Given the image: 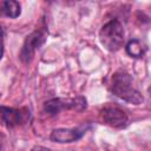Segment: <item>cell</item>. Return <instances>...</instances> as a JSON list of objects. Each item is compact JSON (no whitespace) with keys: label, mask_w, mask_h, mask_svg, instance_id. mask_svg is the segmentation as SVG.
I'll list each match as a JSON object with an SVG mask.
<instances>
[{"label":"cell","mask_w":151,"mask_h":151,"mask_svg":"<svg viewBox=\"0 0 151 151\" xmlns=\"http://www.w3.org/2000/svg\"><path fill=\"white\" fill-rule=\"evenodd\" d=\"M21 13V6L14 0H0V17L18 18Z\"/></svg>","instance_id":"cell-8"},{"label":"cell","mask_w":151,"mask_h":151,"mask_svg":"<svg viewBox=\"0 0 151 151\" xmlns=\"http://www.w3.org/2000/svg\"><path fill=\"white\" fill-rule=\"evenodd\" d=\"M86 107V99L84 97L77 98H53L44 104V110L50 116H55L64 110L83 111Z\"/></svg>","instance_id":"cell-3"},{"label":"cell","mask_w":151,"mask_h":151,"mask_svg":"<svg viewBox=\"0 0 151 151\" xmlns=\"http://www.w3.org/2000/svg\"><path fill=\"white\" fill-rule=\"evenodd\" d=\"M111 91L116 97L134 105H139L144 101L142 93L133 85L132 77L125 71H117L112 76Z\"/></svg>","instance_id":"cell-1"},{"label":"cell","mask_w":151,"mask_h":151,"mask_svg":"<svg viewBox=\"0 0 151 151\" xmlns=\"http://www.w3.org/2000/svg\"><path fill=\"white\" fill-rule=\"evenodd\" d=\"M88 126L81 125L73 129H55L52 131L50 138L55 143H73L79 140L87 131Z\"/></svg>","instance_id":"cell-7"},{"label":"cell","mask_w":151,"mask_h":151,"mask_svg":"<svg viewBox=\"0 0 151 151\" xmlns=\"http://www.w3.org/2000/svg\"><path fill=\"white\" fill-rule=\"evenodd\" d=\"M127 54L132 58H142L146 52V46L138 39H131L125 47Z\"/></svg>","instance_id":"cell-9"},{"label":"cell","mask_w":151,"mask_h":151,"mask_svg":"<svg viewBox=\"0 0 151 151\" xmlns=\"http://www.w3.org/2000/svg\"><path fill=\"white\" fill-rule=\"evenodd\" d=\"M124 27L118 19H112L104 24L99 31L100 44L110 52L118 51L124 44Z\"/></svg>","instance_id":"cell-2"},{"label":"cell","mask_w":151,"mask_h":151,"mask_svg":"<svg viewBox=\"0 0 151 151\" xmlns=\"http://www.w3.org/2000/svg\"><path fill=\"white\" fill-rule=\"evenodd\" d=\"M0 117L8 127L25 125L31 120V111L27 107L13 109L0 106Z\"/></svg>","instance_id":"cell-5"},{"label":"cell","mask_w":151,"mask_h":151,"mask_svg":"<svg viewBox=\"0 0 151 151\" xmlns=\"http://www.w3.org/2000/svg\"><path fill=\"white\" fill-rule=\"evenodd\" d=\"M1 150H2V149H1V143H0V151H1Z\"/></svg>","instance_id":"cell-12"},{"label":"cell","mask_w":151,"mask_h":151,"mask_svg":"<svg viewBox=\"0 0 151 151\" xmlns=\"http://www.w3.org/2000/svg\"><path fill=\"white\" fill-rule=\"evenodd\" d=\"M100 119L104 124L116 127L123 129L127 125L129 117L124 110L114 105H106L100 110Z\"/></svg>","instance_id":"cell-6"},{"label":"cell","mask_w":151,"mask_h":151,"mask_svg":"<svg viewBox=\"0 0 151 151\" xmlns=\"http://www.w3.org/2000/svg\"><path fill=\"white\" fill-rule=\"evenodd\" d=\"M46 38H47L46 28L37 29V31L32 32L29 35H27L25 39V42L22 45L21 52H20V59L24 63H28L33 58L37 50H39L45 44Z\"/></svg>","instance_id":"cell-4"},{"label":"cell","mask_w":151,"mask_h":151,"mask_svg":"<svg viewBox=\"0 0 151 151\" xmlns=\"http://www.w3.org/2000/svg\"><path fill=\"white\" fill-rule=\"evenodd\" d=\"M31 151H53V150H51V149H48V147H45V146L37 145V146H34Z\"/></svg>","instance_id":"cell-11"},{"label":"cell","mask_w":151,"mask_h":151,"mask_svg":"<svg viewBox=\"0 0 151 151\" xmlns=\"http://www.w3.org/2000/svg\"><path fill=\"white\" fill-rule=\"evenodd\" d=\"M4 54V29L0 26V59Z\"/></svg>","instance_id":"cell-10"}]
</instances>
